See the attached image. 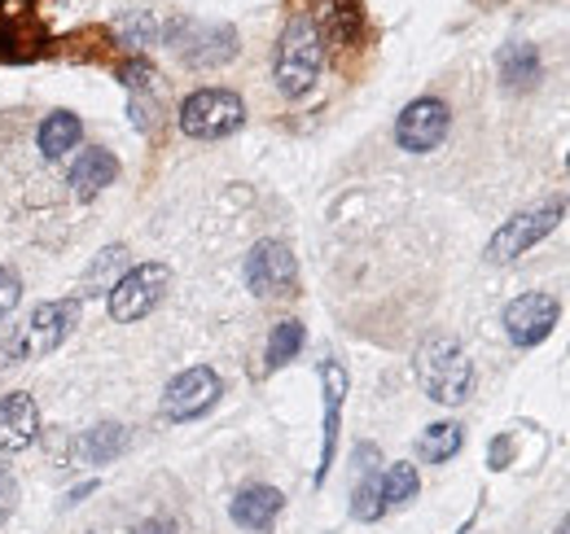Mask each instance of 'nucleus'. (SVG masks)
Returning <instances> with one entry per match:
<instances>
[{"instance_id": "nucleus-7", "label": "nucleus", "mask_w": 570, "mask_h": 534, "mask_svg": "<svg viewBox=\"0 0 570 534\" xmlns=\"http://www.w3.org/2000/svg\"><path fill=\"white\" fill-rule=\"evenodd\" d=\"M246 285L255 298H289L298 289V264L289 255L285 241H255L250 255H246V267H242Z\"/></svg>"}, {"instance_id": "nucleus-6", "label": "nucleus", "mask_w": 570, "mask_h": 534, "mask_svg": "<svg viewBox=\"0 0 570 534\" xmlns=\"http://www.w3.org/2000/svg\"><path fill=\"white\" fill-rule=\"evenodd\" d=\"M219 395H224L219 373L207 368V364H194V368H185V373H176L167 382V390H163V421H171V425L198 421V416H207L219 403Z\"/></svg>"}, {"instance_id": "nucleus-25", "label": "nucleus", "mask_w": 570, "mask_h": 534, "mask_svg": "<svg viewBox=\"0 0 570 534\" xmlns=\"http://www.w3.org/2000/svg\"><path fill=\"white\" fill-rule=\"evenodd\" d=\"M13 508H18V477L9 465H0V526L13 517Z\"/></svg>"}, {"instance_id": "nucleus-4", "label": "nucleus", "mask_w": 570, "mask_h": 534, "mask_svg": "<svg viewBox=\"0 0 570 534\" xmlns=\"http://www.w3.org/2000/svg\"><path fill=\"white\" fill-rule=\"evenodd\" d=\"M180 132L194 140H224V136L242 132L246 123V101L233 88H198L180 101Z\"/></svg>"}, {"instance_id": "nucleus-21", "label": "nucleus", "mask_w": 570, "mask_h": 534, "mask_svg": "<svg viewBox=\"0 0 570 534\" xmlns=\"http://www.w3.org/2000/svg\"><path fill=\"white\" fill-rule=\"evenodd\" d=\"M461 443H465V429L456 421H434V425L422 429V438H417V456L426 465H448L461 452Z\"/></svg>"}, {"instance_id": "nucleus-20", "label": "nucleus", "mask_w": 570, "mask_h": 534, "mask_svg": "<svg viewBox=\"0 0 570 534\" xmlns=\"http://www.w3.org/2000/svg\"><path fill=\"white\" fill-rule=\"evenodd\" d=\"M364 461H368V465H364V473H360L356 495H352V517H356V522H382L386 504H382V468H373L377 452L364 447Z\"/></svg>"}, {"instance_id": "nucleus-22", "label": "nucleus", "mask_w": 570, "mask_h": 534, "mask_svg": "<svg viewBox=\"0 0 570 534\" xmlns=\"http://www.w3.org/2000/svg\"><path fill=\"white\" fill-rule=\"evenodd\" d=\"M417 491H422V477H417V465H391L382 473V504L386 508H400V504H409V500H417Z\"/></svg>"}, {"instance_id": "nucleus-23", "label": "nucleus", "mask_w": 570, "mask_h": 534, "mask_svg": "<svg viewBox=\"0 0 570 534\" xmlns=\"http://www.w3.org/2000/svg\"><path fill=\"white\" fill-rule=\"evenodd\" d=\"M303 342H307V329H303L298 320H282V325L268 334V368H285L289 359H298Z\"/></svg>"}, {"instance_id": "nucleus-12", "label": "nucleus", "mask_w": 570, "mask_h": 534, "mask_svg": "<svg viewBox=\"0 0 570 534\" xmlns=\"http://www.w3.org/2000/svg\"><path fill=\"white\" fill-rule=\"evenodd\" d=\"M45 44L36 0H0V62H27Z\"/></svg>"}, {"instance_id": "nucleus-10", "label": "nucleus", "mask_w": 570, "mask_h": 534, "mask_svg": "<svg viewBox=\"0 0 570 534\" xmlns=\"http://www.w3.org/2000/svg\"><path fill=\"white\" fill-rule=\"evenodd\" d=\"M558 316H562V303L544 289H531V294H518L509 307H504V337L522 350L540 346L544 337L558 329Z\"/></svg>"}, {"instance_id": "nucleus-8", "label": "nucleus", "mask_w": 570, "mask_h": 534, "mask_svg": "<svg viewBox=\"0 0 570 534\" xmlns=\"http://www.w3.org/2000/svg\"><path fill=\"white\" fill-rule=\"evenodd\" d=\"M75 325H79V303H75V298L40 303V307L27 316V325L18 329L22 355H27V359H45V355H53V350L75 334Z\"/></svg>"}, {"instance_id": "nucleus-2", "label": "nucleus", "mask_w": 570, "mask_h": 534, "mask_svg": "<svg viewBox=\"0 0 570 534\" xmlns=\"http://www.w3.org/2000/svg\"><path fill=\"white\" fill-rule=\"evenodd\" d=\"M413 368H417L426 399L443 403V407H461L474 390V364L456 337H426L417 346Z\"/></svg>"}, {"instance_id": "nucleus-30", "label": "nucleus", "mask_w": 570, "mask_h": 534, "mask_svg": "<svg viewBox=\"0 0 570 534\" xmlns=\"http://www.w3.org/2000/svg\"><path fill=\"white\" fill-rule=\"evenodd\" d=\"M509 452H513V447H509V438H497V443H492V468L509 465Z\"/></svg>"}, {"instance_id": "nucleus-29", "label": "nucleus", "mask_w": 570, "mask_h": 534, "mask_svg": "<svg viewBox=\"0 0 570 534\" xmlns=\"http://www.w3.org/2000/svg\"><path fill=\"white\" fill-rule=\"evenodd\" d=\"M124 83H128V88H145V83H149V67H145V62L128 67L124 70Z\"/></svg>"}, {"instance_id": "nucleus-3", "label": "nucleus", "mask_w": 570, "mask_h": 534, "mask_svg": "<svg viewBox=\"0 0 570 534\" xmlns=\"http://www.w3.org/2000/svg\"><path fill=\"white\" fill-rule=\"evenodd\" d=\"M562 219H567V198H544L535 206H527V210H518V215H509L492 233V241H488V259L492 264L522 259L531 246H540L549 233H558Z\"/></svg>"}, {"instance_id": "nucleus-24", "label": "nucleus", "mask_w": 570, "mask_h": 534, "mask_svg": "<svg viewBox=\"0 0 570 534\" xmlns=\"http://www.w3.org/2000/svg\"><path fill=\"white\" fill-rule=\"evenodd\" d=\"M22 298V276L13 267H0V316H9Z\"/></svg>"}, {"instance_id": "nucleus-26", "label": "nucleus", "mask_w": 570, "mask_h": 534, "mask_svg": "<svg viewBox=\"0 0 570 534\" xmlns=\"http://www.w3.org/2000/svg\"><path fill=\"white\" fill-rule=\"evenodd\" d=\"M124 255H128L124 246H106V250L97 255V264L88 267V285H97V280H101V276H106L110 267H119V259H124Z\"/></svg>"}, {"instance_id": "nucleus-16", "label": "nucleus", "mask_w": 570, "mask_h": 534, "mask_svg": "<svg viewBox=\"0 0 570 534\" xmlns=\"http://www.w3.org/2000/svg\"><path fill=\"white\" fill-rule=\"evenodd\" d=\"M128 443H132L128 425L101 421V425H92V429H83V434L75 438V461H79V465H110V461H119V456L128 452Z\"/></svg>"}, {"instance_id": "nucleus-1", "label": "nucleus", "mask_w": 570, "mask_h": 534, "mask_svg": "<svg viewBox=\"0 0 570 534\" xmlns=\"http://www.w3.org/2000/svg\"><path fill=\"white\" fill-rule=\"evenodd\" d=\"M321 67H325L321 27H316L307 13L289 18L282 40H277V58H273V79H277V88H282L289 101H298V97H307V92L316 88Z\"/></svg>"}, {"instance_id": "nucleus-17", "label": "nucleus", "mask_w": 570, "mask_h": 534, "mask_svg": "<svg viewBox=\"0 0 570 534\" xmlns=\"http://www.w3.org/2000/svg\"><path fill=\"white\" fill-rule=\"evenodd\" d=\"M119 180V158L110 149H83L71 167V189L75 198H97L106 185Z\"/></svg>"}, {"instance_id": "nucleus-11", "label": "nucleus", "mask_w": 570, "mask_h": 534, "mask_svg": "<svg viewBox=\"0 0 570 534\" xmlns=\"http://www.w3.org/2000/svg\"><path fill=\"white\" fill-rule=\"evenodd\" d=\"M171 44L189 67H224L237 58V31L224 22H176Z\"/></svg>"}, {"instance_id": "nucleus-19", "label": "nucleus", "mask_w": 570, "mask_h": 534, "mask_svg": "<svg viewBox=\"0 0 570 534\" xmlns=\"http://www.w3.org/2000/svg\"><path fill=\"white\" fill-rule=\"evenodd\" d=\"M79 140H83V123H79V115H71V110H53V115L40 123V132H36V145H40V154H45L49 162L67 158Z\"/></svg>"}, {"instance_id": "nucleus-5", "label": "nucleus", "mask_w": 570, "mask_h": 534, "mask_svg": "<svg viewBox=\"0 0 570 534\" xmlns=\"http://www.w3.org/2000/svg\"><path fill=\"white\" fill-rule=\"evenodd\" d=\"M167 285H171V267L167 264H137L128 267L110 289H106V307H110V320H119V325H137L145 320L158 303H163V294H167Z\"/></svg>"}, {"instance_id": "nucleus-14", "label": "nucleus", "mask_w": 570, "mask_h": 534, "mask_svg": "<svg viewBox=\"0 0 570 534\" xmlns=\"http://www.w3.org/2000/svg\"><path fill=\"white\" fill-rule=\"evenodd\" d=\"M285 508V495L277 486H264V482H250V486H242L237 495H233V504H228V517L242 526V531L250 534H268L277 526V517H282Z\"/></svg>"}, {"instance_id": "nucleus-27", "label": "nucleus", "mask_w": 570, "mask_h": 534, "mask_svg": "<svg viewBox=\"0 0 570 534\" xmlns=\"http://www.w3.org/2000/svg\"><path fill=\"white\" fill-rule=\"evenodd\" d=\"M13 364H27V355H22V342H18V334L0 337V377H4Z\"/></svg>"}, {"instance_id": "nucleus-18", "label": "nucleus", "mask_w": 570, "mask_h": 534, "mask_svg": "<svg viewBox=\"0 0 570 534\" xmlns=\"http://www.w3.org/2000/svg\"><path fill=\"white\" fill-rule=\"evenodd\" d=\"M497 67H500V83L509 92H527V88L540 83V49L527 44V40H513V44L500 49Z\"/></svg>"}, {"instance_id": "nucleus-9", "label": "nucleus", "mask_w": 570, "mask_h": 534, "mask_svg": "<svg viewBox=\"0 0 570 534\" xmlns=\"http://www.w3.org/2000/svg\"><path fill=\"white\" fill-rule=\"evenodd\" d=\"M448 132H452V110L439 97L409 101L404 115L395 119V145L404 154H430V149H439L448 140Z\"/></svg>"}, {"instance_id": "nucleus-31", "label": "nucleus", "mask_w": 570, "mask_h": 534, "mask_svg": "<svg viewBox=\"0 0 570 534\" xmlns=\"http://www.w3.org/2000/svg\"><path fill=\"white\" fill-rule=\"evenodd\" d=\"M558 534H570V517L562 522V526H558Z\"/></svg>"}, {"instance_id": "nucleus-15", "label": "nucleus", "mask_w": 570, "mask_h": 534, "mask_svg": "<svg viewBox=\"0 0 570 534\" xmlns=\"http://www.w3.org/2000/svg\"><path fill=\"white\" fill-rule=\"evenodd\" d=\"M36 434H40V407L31 395H4L0 399V452L4 456H18V452H27L31 443H36Z\"/></svg>"}, {"instance_id": "nucleus-13", "label": "nucleus", "mask_w": 570, "mask_h": 534, "mask_svg": "<svg viewBox=\"0 0 570 534\" xmlns=\"http://www.w3.org/2000/svg\"><path fill=\"white\" fill-rule=\"evenodd\" d=\"M321 386H325V443H321V465H316V486L330 477L334 468V447H338V429H343V399H347V368L338 359L321 364Z\"/></svg>"}, {"instance_id": "nucleus-28", "label": "nucleus", "mask_w": 570, "mask_h": 534, "mask_svg": "<svg viewBox=\"0 0 570 534\" xmlns=\"http://www.w3.org/2000/svg\"><path fill=\"white\" fill-rule=\"evenodd\" d=\"M132 534H176V522H167V517H149V522H141Z\"/></svg>"}]
</instances>
